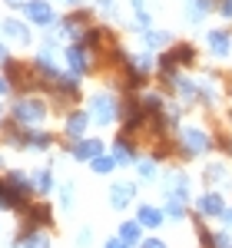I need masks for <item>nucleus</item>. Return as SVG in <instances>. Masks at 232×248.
<instances>
[{"label": "nucleus", "instance_id": "412c9836", "mask_svg": "<svg viewBox=\"0 0 232 248\" xmlns=\"http://www.w3.org/2000/svg\"><path fill=\"white\" fill-rule=\"evenodd\" d=\"M30 182H33V189H37L40 195H50V192H53V172L50 169H37L33 175H30Z\"/></svg>", "mask_w": 232, "mask_h": 248}, {"label": "nucleus", "instance_id": "72a5a7b5", "mask_svg": "<svg viewBox=\"0 0 232 248\" xmlns=\"http://www.w3.org/2000/svg\"><path fill=\"white\" fill-rule=\"evenodd\" d=\"M77 242H80V245H90V229H83V232H80V235H77Z\"/></svg>", "mask_w": 232, "mask_h": 248}, {"label": "nucleus", "instance_id": "ea45409f", "mask_svg": "<svg viewBox=\"0 0 232 248\" xmlns=\"http://www.w3.org/2000/svg\"><path fill=\"white\" fill-rule=\"evenodd\" d=\"M10 3H14V7H20V3H17V0H10Z\"/></svg>", "mask_w": 232, "mask_h": 248}, {"label": "nucleus", "instance_id": "6e6552de", "mask_svg": "<svg viewBox=\"0 0 232 248\" xmlns=\"http://www.w3.org/2000/svg\"><path fill=\"white\" fill-rule=\"evenodd\" d=\"M70 155L77 159V162H93L97 155H103V142L99 139H80L70 146Z\"/></svg>", "mask_w": 232, "mask_h": 248}, {"label": "nucleus", "instance_id": "c756f323", "mask_svg": "<svg viewBox=\"0 0 232 248\" xmlns=\"http://www.w3.org/2000/svg\"><path fill=\"white\" fill-rule=\"evenodd\" d=\"M209 7H213L209 0H193V7H189V14H186V17H189V20H199L206 10H209Z\"/></svg>", "mask_w": 232, "mask_h": 248}, {"label": "nucleus", "instance_id": "9b49d317", "mask_svg": "<svg viewBox=\"0 0 232 248\" xmlns=\"http://www.w3.org/2000/svg\"><path fill=\"white\" fill-rule=\"evenodd\" d=\"M206 46L213 50V57H229V50H232L229 30H209L206 33Z\"/></svg>", "mask_w": 232, "mask_h": 248}, {"label": "nucleus", "instance_id": "a19ab883", "mask_svg": "<svg viewBox=\"0 0 232 248\" xmlns=\"http://www.w3.org/2000/svg\"><path fill=\"white\" fill-rule=\"evenodd\" d=\"M66 3H77V0H66Z\"/></svg>", "mask_w": 232, "mask_h": 248}, {"label": "nucleus", "instance_id": "a211bd4d", "mask_svg": "<svg viewBox=\"0 0 232 248\" xmlns=\"http://www.w3.org/2000/svg\"><path fill=\"white\" fill-rule=\"evenodd\" d=\"M119 238H123L130 248L143 245V225H139V222H123V225H119Z\"/></svg>", "mask_w": 232, "mask_h": 248}, {"label": "nucleus", "instance_id": "4468645a", "mask_svg": "<svg viewBox=\"0 0 232 248\" xmlns=\"http://www.w3.org/2000/svg\"><path fill=\"white\" fill-rule=\"evenodd\" d=\"M163 218H166V212L156 209V205H139V212H136V222H139L143 229H156V225H163Z\"/></svg>", "mask_w": 232, "mask_h": 248}, {"label": "nucleus", "instance_id": "79ce46f5", "mask_svg": "<svg viewBox=\"0 0 232 248\" xmlns=\"http://www.w3.org/2000/svg\"><path fill=\"white\" fill-rule=\"evenodd\" d=\"M0 119H3V109H0Z\"/></svg>", "mask_w": 232, "mask_h": 248}, {"label": "nucleus", "instance_id": "7ed1b4c3", "mask_svg": "<svg viewBox=\"0 0 232 248\" xmlns=\"http://www.w3.org/2000/svg\"><path fill=\"white\" fill-rule=\"evenodd\" d=\"M209 146H213V139L206 136V129H199V126H189V129L179 133V149L186 155H202Z\"/></svg>", "mask_w": 232, "mask_h": 248}, {"label": "nucleus", "instance_id": "f704fd0d", "mask_svg": "<svg viewBox=\"0 0 232 248\" xmlns=\"http://www.w3.org/2000/svg\"><path fill=\"white\" fill-rule=\"evenodd\" d=\"M7 93H10V79L0 77V96H7Z\"/></svg>", "mask_w": 232, "mask_h": 248}, {"label": "nucleus", "instance_id": "c85d7f7f", "mask_svg": "<svg viewBox=\"0 0 232 248\" xmlns=\"http://www.w3.org/2000/svg\"><path fill=\"white\" fill-rule=\"evenodd\" d=\"M3 209H14V195H10L7 179H0V212H3Z\"/></svg>", "mask_w": 232, "mask_h": 248}, {"label": "nucleus", "instance_id": "9d476101", "mask_svg": "<svg viewBox=\"0 0 232 248\" xmlns=\"http://www.w3.org/2000/svg\"><path fill=\"white\" fill-rule=\"evenodd\" d=\"M90 119H93L90 113L73 109V113L66 116V139H70V142H80V139H83V133H86V126H90Z\"/></svg>", "mask_w": 232, "mask_h": 248}, {"label": "nucleus", "instance_id": "f03ea898", "mask_svg": "<svg viewBox=\"0 0 232 248\" xmlns=\"http://www.w3.org/2000/svg\"><path fill=\"white\" fill-rule=\"evenodd\" d=\"M90 116H93V123H99V126L116 123V116H119V103H116V96L106 93V90L93 93V96H90Z\"/></svg>", "mask_w": 232, "mask_h": 248}, {"label": "nucleus", "instance_id": "5701e85b", "mask_svg": "<svg viewBox=\"0 0 232 248\" xmlns=\"http://www.w3.org/2000/svg\"><path fill=\"white\" fill-rule=\"evenodd\" d=\"M169 60H173L176 66H182V63L189 66V63L196 60V50L189 46V43H182V46H176V50H169Z\"/></svg>", "mask_w": 232, "mask_h": 248}, {"label": "nucleus", "instance_id": "b1692460", "mask_svg": "<svg viewBox=\"0 0 232 248\" xmlns=\"http://www.w3.org/2000/svg\"><path fill=\"white\" fill-rule=\"evenodd\" d=\"M90 166H93V172H99V175H106V172H113L116 166H119V162H116L113 155H97V159H93Z\"/></svg>", "mask_w": 232, "mask_h": 248}, {"label": "nucleus", "instance_id": "423d86ee", "mask_svg": "<svg viewBox=\"0 0 232 248\" xmlns=\"http://www.w3.org/2000/svg\"><path fill=\"white\" fill-rule=\"evenodd\" d=\"M163 186H169L166 189V199H179V202L189 199V175L186 172H166L163 175Z\"/></svg>", "mask_w": 232, "mask_h": 248}, {"label": "nucleus", "instance_id": "37998d69", "mask_svg": "<svg viewBox=\"0 0 232 248\" xmlns=\"http://www.w3.org/2000/svg\"><path fill=\"white\" fill-rule=\"evenodd\" d=\"M0 166H3V159H0Z\"/></svg>", "mask_w": 232, "mask_h": 248}, {"label": "nucleus", "instance_id": "c9c22d12", "mask_svg": "<svg viewBox=\"0 0 232 248\" xmlns=\"http://www.w3.org/2000/svg\"><path fill=\"white\" fill-rule=\"evenodd\" d=\"M219 10H222V17H232V0H222V7H219Z\"/></svg>", "mask_w": 232, "mask_h": 248}, {"label": "nucleus", "instance_id": "4be33fe9", "mask_svg": "<svg viewBox=\"0 0 232 248\" xmlns=\"http://www.w3.org/2000/svg\"><path fill=\"white\" fill-rule=\"evenodd\" d=\"M226 179H229V169H226L222 162H209V166H206V182H209L213 189H215V186H222Z\"/></svg>", "mask_w": 232, "mask_h": 248}, {"label": "nucleus", "instance_id": "f3484780", "mask_svg": "<svg viewBox=\"0 0 232 248\" xmlns=\"http://www.w3.org/2000/svg\"><path fill=\"white\" fill-rule=\"evenodd\" d=\"M27 218H30L33 225H50V222H53V209H50V205H43V202L27 205Z\"/></svg>", "mask_w": 232, "mask_h": 248}, {"label": "nucleus", "instance_id": "2f4dec72", "mask_svg": "<svg viewBox=\"0 0 232 248\" xmlns=\"http://www.w3.org/2000/svg\"><path fill=\"white\" fill-rule=\"evenodd\" d=\"M103 248H130V245H126L119 235H116V238H106V242H103Z\"/></svg>", "mask_w": 232, "mask_h": 248}, {"label": "nucleus", "instance_id": "20e7f679", "mask_svg": "<svg viewBox=\"0 0 232 248\" xmlns=\"http://www.w3.org/2000/svg\"><path fill=\"white\" fill-rule=\"evenodd\" d=\"M7 139H10L14 146H20V149H50V146H53V136H50V133H40V129H27V133L10 129Z\"/></svg>", "mask_w": 232, "mask_h": 248}, {"label": "nucleus", "instance_id": "6ab92c4d", "mask_svg": "<svg viewBox=\"0 0 232 248\" xmlns=\"http://www.w3.org/2000/svg\"><path fill=\"white\" fill-rule=\"evenodd\" d=\"M173 86H176V93L182 96V99H189V103L199 96V83H196V79H189V77H179V73H176Z\"/></svg>", "mask_w": 232, "mask_h": 248}, {"label": "nucleus", "instance_id": "393cba45", "mask_svg": "<svg viewBox=\"0 0 232 248\" xmlns=\"http://www.w3.org/2000/svg\"><path fill=\"white\" fill-rule=\"evenodd\" d=\"M166 215H169L173 222H182V215H186V202H179V199H166Z\"/></svg>", "mask_w": 232, "mask_h": 248}, {"label": "nucleus", "instance_id": "2eb2a0df", "mask_svg": "<svg viewBox=\"0 0 232 248\" xmlns=\"http://www.w3.org/2000/svg\"><path fill=\"white\" fill-rule=\"evenodd\" d=\"M0 30H3V37L17 40V43H30V30H27V23H20V20H3Z\"/></svg>", "mask_w": 232, "mask_h": 248}, {"label": "nucleus", "instance_id": "473e14b6", "mask_svg": "<svg viewBox=\"0 0 232 248\" xmlns=\"http://www.w3.org/2000/svg\"><path fill=\"white\" fill-rule=\"evenodd\" d=\"M139 248H166V242H159V238H143Z\"/></svg>", "mask_w": 232, "mask_h": 248}, {"label": "nucleus", "instance_id": "cd10ccee", "mask_svg": "<svg viewBox=\"0 0 232 248\" xmlns=\"http://www.w3.org/2000/svg\"><path fill=\"white\" fill-rule=\"evenodd\" d=\"M149 66H153V57H149V53H139V57H136L133 63H130V70H136L139 77H143V73H146Z\"/></svg>", "mask_w": 232, "mask_h": 248}, {"label": "nucleus", "instance_id": "aec40b11", "mask_svg": "<svg viewBox=\"0 0 232 248\" xmlns=\"http://www.w3.org/2000/svg\"><path fill=\"white\" fill-rule=\"evenodd\" d=\"M113 159L119 162V166H133V159H136V149L123 139V136L116 139V146H113Z\"/></svg>", "mask_w": 232, "mask_h": 248}, {"label": "nucleus", "instance_id": "f257e3e1", "mask_svg": "<svg viewBox=\"0 0 232 248\" xmlns=\"http://www.w3.org/2000/svg\"><path fill=\"white\" fill-rule=\"evenodd\" d=\"M14 119L20 126H37V123L47 119V103L40 96H20L14 103Z\"/></svg>", "mask_w": 232, "mask_h": 248}, {"label": "nucleus", "instance_id": "1a4fd4ad", "mask_svg": "<svg viewBox=\"0 0 232 248\" xmlns=\"http://www.w3.org/2000/svg\"><path fill=\"white\" fill-rule=\"evenodd\" d=\"M66 66H70L73 77L86 73V70H90V50H86L83 43H73V46L66 50Z\"/></svg>", "mask_w": 232, "mask_h": 248}, {"label": "nucleus", "instance_id": "58836bf2", "mask_svg": "<svg viewBox=\"0 0 232 248\" xmlns=\"http://www.w3.org/2000/svg\"><path fill=\"white\" fill-rule=\"evenodd\" d=\"M222 222H226V225H232V209H226V215H222Z\"/></svg>", "mask_w": 232, "mask_h": 248}, {"label": "nucleus", "instance_id": "bb28decb", "mask_svg": "<svg viewBox=\"0 0 232 248\" xmlns=\"http://www.w3.org/2000/svg\"><path fill=\"white\" fill-rule=\"evenodd\" d=\"M143 40H146L149 46H163V43H169V33H166V30H159V33H156V30H143Z\"/></svg>", "mask_w": 232, "mask_h": 248}, {"label": "nucleus", "instance_id": "e433bc0d", "mask_svg": "<svg viewBox=\"0 0 232 248\" xmlns=\"http://www.w3.org/2000/svg\"><path fill=\"white\" fill-rule=\"evenodd\" d=\"M99 10H106V14H113V0H97Z\"/></svg>", "mask_w": 232, "mask_h": 248}, {"label": "nucleus", "instance_id": "4c0bfd02", "mask_svg": "<svg viewBox=\"0 0 232 248\" xmlns=\"http://www.w3.org/2000/svg\"><path fill=\"white\" fill-rule=\"evenodd\" d=\"M7 60H10V57H7V46L0 43V63H7Z\"/></svg>", "mask_w": 232, "mask_h": 248}, {"label": "nucleus", "instance_id": "f8f14e48", "mask_svg": "<svg viewBox=\"0 0 232 248\" xmlns=\"http://www.w3.org/2000/svg\"><path fill=\"white\" fill-rule=\"evenodd\" d=\"M196 232H199V242H202V248H232V238L226 235V232H209L202 222H196Z\"/></svg>", "mask_w": 232, "mask_h": 248}, {"label": "nucleus", "instance_id": "7c9ffc66", "mask_svg": "<svg viewBox=\"0 0 232 248\" xmlns=\"http://www.w3.org/2000/svg\"><path fill=\"white\" fill-rule=\"evenodd\" d=\"M60 202H63V209H70V205H73V186H70V182L60 189Z\"/></svg>", "mask_w": 232, "mask_h": 248}, {"label": "nucleus", "instance_id": "a878e982", "mask_svg": "<svg viewBox=\"0 0 232 248\" xmlns=\"http://www.w3.org/2000/svg\"><path fill=\"white\" fill-rule=\"evenodd\" d=\"M136 172H139V179H156L159 172H156V159H143V162H136Z\"/></svg>", "mask_w": 232, "mask_h": 248}, {"label": "nucleus", "instance_id": "ddd939ff", "mask_svg": "<svg viewBox=\"0 0 232 248\" xmlns=\"http://www.w3.org/2000/svg\"><path fill=\"white\" fill-rule=\"evenodd\" d=\"M133 195H136V189L133 186H126V182H116L113 189H110V205H113L116 212H123L130 202H133Z\"/></svg>", "mask_w": 232, "mask_h": 248}, {"label": "nucleus", "instance_id": "dca6fc26", "mask_svg": "<svg viewBox=\"0 0 232 248\" xmlns=\"http://www.w3.org/2000/svg\"><path fill=\"white\" fill-rule=\"evenodd\" d=\"M17 248H50V242H47V235L40 229H27V232H20Z\"/></svg>", "mask_w": 232, "mask_h": 248}, {"label": "nucleus", "instance_id": "39448f33", "mask_svg": "<svg viewBox=\"0 0 232 248\" xmlns=\"http://www.w3.org/2000/svg\"><path fill=\"white\" fill-rule=\"evenodd\" d=\"M23 7V14H27V20L30 23H37V27H50L53 23V7L47 3V0H27V3H20Z\"/></svg>", "mask_w": 232, "mask_h": 248}, {"label": "nucleus", "instance_id": "0eeeda50", "mask_svg": "<svg viewBox=\"0 0 232 248\" xmlns=\"http://www.w3.org/2000/svg\"><path fill=\"white\" fill-rule=\"evenodd\" d=\"M199 215L202 218H222L226 215V199L219 195V192H206V195H199Z\"/></svg>", "mask_w": 232, "mask_h": 248}]
</instances>
